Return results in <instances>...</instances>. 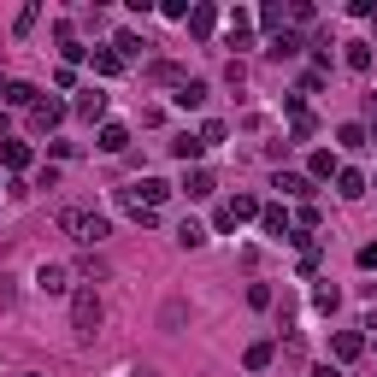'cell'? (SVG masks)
I'll use <instances>...</instances> for the list:
<instances>
[{
    "label": "cell",
    "instance_id": "6da1fadb",
    "mask_svg": "<svg viewBox=\"0 0 377 377\" xmlns=\"http://www.w3.org/2000/svg\"><path fill=\"white\" fill-rule=\"evenodd\" d=\"M59 230L71 242H83V248H101V242H106V218H101V212H83V206H65L59 212Z\"/></svg>",
    "mask_w": 377,
    "mask_h": 377
},
{
    "label": "cell",
    "instance_id": "7a4b0ae2",
    "mask_svg": "<svg viewBox=\"0 0 377 377\" xmlns=\"http://www.w3.org/2000/svg\"><path fill=\"white\" fill-rule=\"evenodd\" d=\"M94 324H101V301H94V289H77L71 295V330L94 336Z\"/></svg>",
    "mask_w": 377,
    "mask_h": 377
},
{
    "label": "cell",
    "instance_id": "3957f363",
    "mask_svg": "<svg viewBox=\"0 0 377 377\" xmlns=\"http://www.w3.org/2000/svg\"><path fill=\"white\" fill-rule=\"evenodd\" d=\"M171 101L183 106V112H189V106H201V101H206V83H201V77H183V83H177V94H171Z\"/></svg>",
    "mask_w": 377,
    "mask_h": 377
},
{
    "label": "cell",
    "instance_id": "277c9868",
    "mask_svg": "<svg viewBox=\"0 0 377 377\" xmlns=\"http://www.w3.org/2000/svg\"><path fill=\"white\" fill-rule=\"evenodd\" d=\"M36 289L42 295H65V266H42L36 271Z\"/></svg>",
    "mask_w": 377,
    "mask_h": 377
},
{
    "label": "cell",
    "instance_id": "5b68a950",
    "mask_svg": "<svg viewBox=\"0 0 377 377\" xmlns=\"http://www.w3.org/2000/svg\"><path fill=\"white\" fill-rule=\"evenodd\" d=\"M124 147H130V130L124 124H106L101 130V154H124Z\"/></svg>",
    "mask_w": 377,
    "mask_h": 377
},
{
    "label": "cell",
    "instance_id": "8992f818",
    "mask_svg": "<svg viewBox=\"0 0 377 377\" xmlns=\"http://www.w3.org/2000/svg\"><path fill=\"white\" fill-rule=\"evenodd\" d=\"M359 348H366L359 330H336V359H359Z\"/></svg>",
    "mask_w": 377,
    "mask_h": 377
},
{
    "label": "cell",
    "instance_id": "52a82bcc",
    "mask_svg": "<svg viewBox=\"0 0 377 377\" xmlns=\"http://www.w3.org/2000/svg\"><path fill=\"white\" fill-rule=\"evenodd\" d=\"M0 166L24 171V166H30V147H24V142H0Z\"/></svg>",
    "mask_w": 377,
    "mask_h": 377
},
{
    "label": "cell",
    "instance_id": "ba28073f",
    "mask_svg": "<svg viewBox=\"0 0 377 377\" xmlns=\"http://www.w3.org/2000/svg\"><path fill=\"white\" fill-rule=\"evenodd\" d=\"M295 54H301V36H295V30L271 36V59H295Z\"/></svg>",
    "mask_w": 377,
    "mask_h": 377
},
{
    "label": "cell",
    "instance_id": "9c48e42d",
    "mask_svg": "<svg viewBox=\"0 0 377 377\" xmlns=\"http://www.w3.org/2000/svg\"><path fill=\"white\" fill-rule=\"evenodd\" d=\"M212 24H218V12H212V6H194V12H189V30H194V36H212Z\"/></svg>",
    "mask_w": 377,
    "mask_h": 377
},
{
    "label": "cell",
    "instance_id": "30bf717a",
    "mask_svg": "<svg viewBox=\"0 0 377 377\" xmlns=\"http://www.w3.org/2000/svg\"><path fill=\"white\" fill-rule=\"evenodd\" d=\"M0 101H6V106H30V101H36V89H30V83H6V89H0Z\"/></svg>",
    "mask_w": 377,
    "mask_h": 377
},
{
    "label": "cell",
    "instance_id": "8fae6325",
    "mask_svg": "<svg viewBox=\"0 0 377 377\" xmlns=\"http://www.w3.org/2000/svg\"><path fill=\"white\" fill-rule=\"evenodd\" d=\"M266 236H277V242L289 236V212L283 206H266Z\"/></svg>",
    "mask_w": 377,
    "mask_h": 377
},
{
    "label": "cell",
    "instance_id": "7c38bea8",
    "mask_svg": "<svg viewBox=\"0 0 377 377\" xmlns=\"http://www.w3.org/2000/svg\"><path fill=\"white\" fill-rule=\"evenodd\" d=\"M183 194H189V201H201V194H212V177H206V171H189V177H183Z\"/></svg>",
    "mask_w": 377,
    "mask_h": 377
},
{
    "label": "cell",
    "instance_id": "4fadbf2b",
    "mask_svg": "<svg viewBox=\"0 0 377 377\" xmlns=\"http://www.w3.org/2000/svg\"><path fill=\"white\" fill-rule=\"evenodd\" d=\"M59 118H65V106H59V101H36V130L59 124Z\"/></svg>",
    "mask_w": 377,
    "mask_h": 377
},
{
    "label": "cell",
    "instance_id": "5bb4252c",
    "mask_svg": "<svg viewBox=\"0 0 377 377\" xmlns=\"http://www.w3.org/2000/svg\"><path fill=\"white\" fill-rule=\"evenodd\" d=\"M177 242H183V248H201V242H206V230H201L194 218H183V224H177Z\"/></svg>",
    "mask_w": 377,
    "mask_h": 377
},
{
    "label": "cell",
    "instance_id": "9a60e30c",
    "mask_svg": "<svg viewBox=\"0 0 377 377\" xmlns=\"http://www.w3.org/2000/svg\"><path fill=\"white\" fill-rule=\"evenodd\" d=\"M77 112H83V118H101V112H106V94H101V89H89L83 101H77Z\"/></svg>",
    "mask_w": 377,
    "mask_h": 377
},
{
    "label": "cell",
    "instance_id": "2e32d148",
    "mask_svg": "<svg viewBox=\"0 0 377 377\" xmlns=\"http://www.w3.org/2000/svg\"><path fill=\"white\" fill-rule=\"evenodd\" d=\"M201 147H206L201 136H177V142H171V154H177V159H201Z\"/></svg>",
    "mask_w": 377,
    "mask_h": 377
},
{
    "label": "cell",
    "instance_id": "e0dca14e",
    "mask_svg": "<svg viewBox=\"0 0 377 377\" xmlns=\"http://www.w3.org/2000/svg\"><path fill=\"white\" fill-rule=\"evenodd\" d=\"M336 183H342V194H348V201H359V194H366V177H359V171H342Z\"/></svg>",
    "mask_w": 377,
    "mask_h": 377
},
{
    "label": "cell",
    "instance_id": "ac0fdd59",
    "mask_svg": "<svg viewBox=\"0 0 377 377\" xmlns=\"http://www.w3.org/2000/svg\"><path fill=\"white\" fill-rule=\"evenodd\" d=\"M348 65H354V71H371V47L366 42H348Z\"/></svg>",
    "mask_w": 377,
    "mask_h": 377
},
{
    "label": "cell",
    "instance_id": "d6986e66",
    "mask_svg": "<svg viewBox=\"0 0 377 377\" xmlns=\"http://www.w3.org/2000/svg\"><path fill=\"white\" fill-rule=\"evenodd\" d=\"M277 189H283V194H307L313 183H307V177H295V171H277Z\"/></svg>",
    "mask_w": 377,
    "mask_h": 377
},
{
    "label": "cell",
    "instance_id": "ffe728a7",
    "mask_svg": "<svg viewBox=\"0 0 377 377\" xmlns=\"http://www.w3.org/2000/svg\"><path fill=\"white\" fill-rule=\"evenodd\" d=\"M271 366V342H254L248 348V371H266Z\"/></svg>",
    "mask_w": 377,
    "mask_h": 377
},
{
    "label": "cell",
    "instance_id": "44dd1931",
    "mask_svg": "<svg viewBox=\"0 0 377 377\" xmlns=\"http://www.w3.org/2000/svg\"><path fill=\"white\" fill-rule=\"evenodd\" d=\"M94 71H101V77H118L124 59H118V54H94Z\"/></svg>",
    "mask_w": 377,
    "mask_h": 377
},
{
    "label": "cell",
    "instance_id": "7402d4cb",
    "mask_svg": "<svg viewBox=\"0 0 377 377\" xmlns=\"http://www.w3.org/2000/svg\"><path fill=\"white\" fill-rule=\"evenodd\" d=\"M289 136H295V142H307V136H313V112H295V124H289Z\"/></svg>",
    "mask_w": 377,
    "mask_h": 377
},
{
    "label": "cell",
    "instance_id": "603a6c76",
    "mask_svg": "<svg viewBox=\"0 0 377 377\" xmlns=\"http://www.w3.org/2000/svg\"><path fill=\"white\" fill-rule=\"evenodd\" d=\"M336 142H342V147H359V142H366V130H359V124H342Z\"/></svg>",
    "mask_w": 377,
    "mask_h": 377
},
{
    "label": "cell",
    "instance_id": "cb8c5ba5",
    "mask_svg": "<svg viewBox=\"0 0 377 377\" xmlns=\"http://www.w3.org/2000/svg\"><path fill=\"white\" fill-rule=\"evenodd\" d=\"M359 266H377V242H366V248H359Z\"/></svg>",
    "mask_w": 377,
    "mask_h": 377
},
{
    "label": "cell",
    "instance_id": "d4e9b609",
    "mask_svg": "<svg viewBox=\"0 0 377 377\" xmlns=\"http://www.w3.org/2000/svg\"><path fill=\"white\" fill-rule=\"evenodd\" d=\"M313 377H342V371H336V366H319V371H313Z\"/></svg>",
    "mask_w": 377,
    "mask_h": 377
},
{
    "label": "cell",
    "instance_id": "484cf974",
    "mask_svg": "<svg viewBox=\"0 0 377 377\" xmlns=\"http://www.w3.org/2000/svg\"><path fill=\"white\" fill-rule=\"evenodd\" d=\"M130 377H159V371H130Z\"/></svg>",
    "mask_w": 377,
    "mask_h": 377
},
{
    "label": "cell",
    "instance_id": "4316f807",
    "mask_svg": "<svg viewBox=\"0 0 377 377\" xmlns=\"http://www.w3.org/2000/svg\"><path fill=\"white\" fill-rule=\"evenodd\" d=\"M371 130H377V106H371Z\"/></svg>",
    "mask_w": 377,
    "mask_h": 377
},
{
    "label": "cell",
    "instance_id": "83f0119b",
    "mask_svg": "<svg viewBox=\"0 0 377 377\" xmlns=\"http://www.w3.org/2000/svg\"><path fill=\"white\" fill-rule=\"evenodd\" d=\"M30 377H36V371H30Z\"/></svg>",
    "mask_w": 377,
    "mask_h": 377
}]
</instances>
